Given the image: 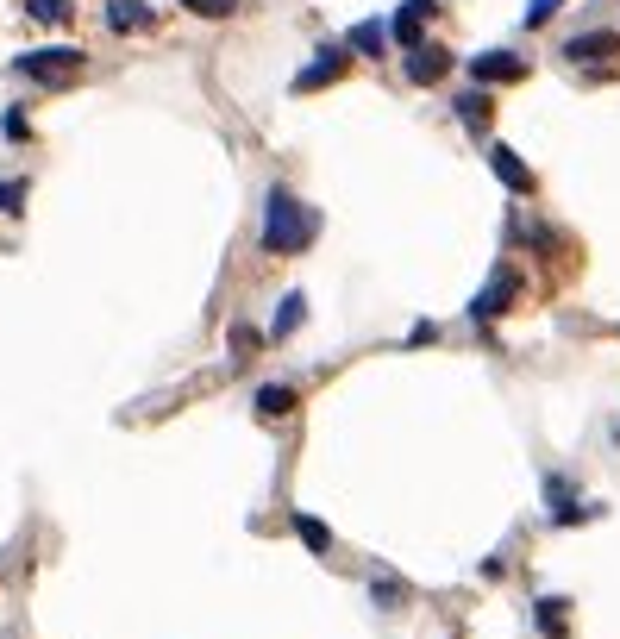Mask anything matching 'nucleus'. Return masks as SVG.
<instances>
[{"instance_id":"nucleus-5","label":"nucleus","mask_w":620,"mask_h":639,"mask_svg":"<svg viewBox=\"0 0 620 639\" xmlns=\"http://www.w3.org/2000/svg\"><path fill=\"white\" fill-rule=\"evenodd\" d=\"M514 295H520V276H514V270H495V276H489V289L470 301V320H495V314H508V301H514Z\"/></svg>"},{"instance_id":"nucleus-19","label":"nucleus","mask_w":620,"mask_h":639,"mask_svg":"<svg viewBox=\"0 0 620 639\" xmlns=\"http://www.w3.org/2000/svg\"><path fill=\"white\" fill-rule=\"evenodd\" d=\"M19 201H26V182H0V213H26Z\"/></svg>"},{"instance_id":"nucleus-7","label":"nucleus","mask_w":620,"mask_h":639,"mask_svg":"<svg viewBox=\"0 0 620 639\" xmlns=\"http://www.w3.org/2000/svg\"><path fill=\"white\" fill-rule=\"evenodd\" d=\"M345 69H351V57H345V51H320V57L295 76V94H314V88H326V82H339Z\"/></svg>"},{"instance_id":"nucleus-21","label":"nucleus","mask_w":620,"mask_h":639,"mask_svg":"<svg viewBox=\"0 0 620 639\" xmlns=\"http://www.w3.org/2000/svg\"><path fill=\"white\" fill-rule=\"evenodd\" d=\"M558 7H564V0H527V13H520V19H527V26H545Z\"/></svg>"},{"instance_id":"nucleus-9","label":"nucleus","mask_w":620,"mask_h":639,"mask_svg":"<svg viewBox=\"0 0 620 639\" xmlns=\"http://www.w3.org/2000/svg\"><path fill=\"white\" fill-rule=\"evenodd\" d=\"M564 57H570V63H602V57H620V32H583V38H570V44H564Z\"/></svg>"},{"instance_id":"nucleus-1","label":"nucleus","mask_w":620,"mask_h":639,"mask_svg":"<svg viewBox=\"0 0 620 639\" xmlns=\"http://www.w3.org/2000/svg\"><path fill=\"white\" fill-rule=\"evenodd\" d=\"M320 239V213L307 207V201H295L289 188H270V201H264V245L270 257H301L307 245Z\"/></svg>"},{"instance_id":"nucleus-6","label":"nucleus","mask_w":620,"mask_h":639,"mask_svg":"<svg viewBox=\"0 0 620 639\" xmlns=\"http://www.w3.org/2000/svg\"><path fill=\"white\" fill-rule=\"evenodd\" d=\"M408 82L414 88H433V82H445L451 76V51H439V44H420V51H408Z\"/></svg>"},{"instance_id":"nucleus-2","label":"nucleus","mask_w":620,"mask_h":639,"mask_svg":"<svg viewBox=\"0 0 620 639\" xmlns=\"http://www.w3.org/2000/svg\"><path fill=\"white\" fill-rule=\"evenodd\" d=\"M19 76H32V82H63V76H76L82 69V51L76 44H57V51H26V57H13Z\"/></svg>"},{"instance_id":"nucleus-20","label":"nucleus","mask_w":620,"mask_h":639,"mask_svg":"<svg viewBox=\"0 0 620 639\" xmlns=\"http://www.w3.org/2000/svg\"><path fill=\"white\" fill-rule=\"evenodd\" d=\"M188 13H201V19H226L232 13V0H182Z\"/></svg>"},{"instance_id":"nucleus-15","label":"nucleus","mask_w":620,"mask_h":639,"mask_svg":"<svg viewBox=\"0 0 620 639\" xmlns=\"http://www.w3.org/2000/svg\"><path fill=\"white\" fill-rule=\"evenodd\" d=\"M383 26H376V19H364V26H351V51H364V57H383Z\"/></svg>"},{"instance_id":"nucleus-13","label":"nucleus","mask_w":620,"mask_h":639,"mask_svg":"<svg viewBox=\"0 0 620 639\" xmlns=\"http://www.w3.org/2000/svg\"><path fill=\"white\" fill-rule=\"evenodd\" d=\"M451 107H458V120H464V126H476V132H483V126H489V113H495L489 88H470V94H458Z\"/></svg>"},{"instance_id":"nucleus-18","label":"nucleus","mask_w":620,"mask_h":639,"mask_svg":"<svg viewBox=\"0 0 620 639\" xmlns=\"http://www.w3.org/2000/svg\"><path fill=\"white\" fill-rule=\"evenodd\" d=\"M295 533H301V539H307V546H314V552H326V546H332L326 520H314V514H295Z\"/></svg>"},{"instance_id":"nucleus-10","label":"nucleus","mask_w":620,"mask_h":639,"mask_svg":"<svg viewBox=\"0 0 620 639\" xmlns=\"http://www.w3.org/2000/svg\"><path fill=\"white\" fill-rule=\"evenodd\" d=\"M489 170L502 176V188H514V195H533V170H527V163H520L508 145H495V151H489Z\"/></svg>"},{"instance_id":"nucleus-3","label":"nucleus","mask_w":620,"mask_h":639,"mask_svg":"<svg viewBox=\"0 0 620 639\" xmlns=\"http://www.w3.org/2000/svg\"><path fill=\"white\" fill-rule=\"evenodd\" d=\"M520 76H527V57H514V51H483V57H470V82H476V88L520 82Z\"/></svg>"},{"instance_id":"nucleus-14","label":"nucleus","mask_w":620,"mask_h":639,"mask_svg":"<svg viewBox=\"0 0 620 639\" xmlns=\"http://www.w3.org/2000/svg\"><path fill=\"white\" fill-rule=\"evenodd\" d=\"M564 608H570L564 596H539V602H533V621H539L545 639H564V627H570V621H564Z\"/></svg>"},{"instance_id":"nucleus-23","label":"nucleus","mask_w":620,"mask_h":639,"mask_svg":"<svg viewBox=\"0 0 620 639\" xmlns=\"http://www.w3.org/2000/svg\"><path fill=\"white\" fill-rule=\"evenodd\" d=\"M433 339H439V326H433V320H420L414 333H408V345H433Z\"/></svg>"},{"instance_id":"nucleus-11","label":"nucleus","mask_w":620,"mask_h":639,"mask_svg":"<svg viewBox=\"0 0 620 639\" xmlns=\"http://www.w3.org/2000/svg\"><path fill=\"white\" fill-rule=\"evenodd\" d=\"M107 26L113 32H151L157 13L145 7V0H107Z\"/></svg>"},{"instance_id":"nucleus-4","label":"nucleus","mask_w":620,"mask_h":639,"mask_svg":"<svg viewBox=\"0 0 620 639\" xmlns=\"http://www.w3.org/2000/svg\"><path fill=\"white\" fill-rule=\"evenodd\" d=\"M439 13V0H401L395 19H389V38L401 44V51H420V26Z\"/></svg>"},{"instance_id":"nucleus-17","label":"nucleus","mask_w":620,"mask_h":639,"mask_svg":"<svg viewBox=\"0 0 620 639\" xmlns=\"http://www.w3.org/2000/svg\"><path fill=\"white\" fill-rule=\"evenodd\" d=\"M251 351H264V333H257L251 320H238L232 326V358H251Z\"/></svg>"},{"instance_id":"nucleus-12","label":"nucleus","mask_w":620,"mask_h":639,"mask_svg":"<svg viewBox=\"0 0 620 639\" xmlns=\"http://www.w3.org/2000/svg\"><path fill=\"white\" fill-rule=\"evenodd\" d=\"M301 320H307V295L295 289V295H282V301H276V320H270V333H264V339H289Z\"/></svg>"},{"instance_id":"nucleus-8","label":"nucleus","mask_w":620,"mask_h":639,"mask_svg":"<svg viewBox=\"0 0 620 639\" xmlns=\"http://www.w3.org/2000/svg\"><path fill=\"white\" fill-rule=\"evenodd\" d=\"M251 408H257V420H289L295 408H301V395L289 389V383H264L251 395Z\"/></svg>"},{"instance_id":"nucleus-22","label":"nucleus","mask_w":620,"mask_h":639,"mask_svg":"<svg viewBox=\"0 0 620 639\" xmlns=\"http://www.w3.org/2000/svg\"><path fill=\"white\" fill-rule=\"evenodd\" d=\"M376 602H383V608H395V602H408V583H395V577H383V583H376Z\"/></svg>"},{"instance_id":"nucleus-16","label":"nucleus","mask_w":620,"mask_h":639,"mask_svg":"<svg viewBox=\"0 0 620 639\" xmlns=\"http://www.w3.org/2000/svg\"><path fill=\"white\" fill-rule=\"evenodd\" d=\"M26 13L38 19V26H63V19L76 13V7H69V0H26Z\"/></svg>"}]
</instances>
